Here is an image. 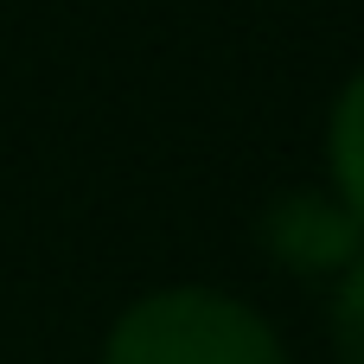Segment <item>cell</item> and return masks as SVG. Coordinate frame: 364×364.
<instances>
[{"mask_svg":"<svg viewBox=\"0 0 364 364\" xmlns=\"http://www.w3.org/2000/svg\"><path fill=\"white\" fill-rule=\"evenodd\" d=\"M102 364H288V352L250 301L218 288H160L109 326Z\"/></svg>","mask_w":364,"mask_h":364,"instance_id":"obj_1","label":"cell"},{"mask_svg":"<svg viewBox=\"0 0 364 364\" xmlns=\"http://www.w3.org/2000/svg\"><path fill=\"white\" fill-rule=\"evenodd\" d=\"M262 250L294 275H346L364 256V224L346 211L339 192L294 186L262 211Z\"/></svg>","mask_w":364,"mask_h":364,"instance_id":"obj_2","label":"cell"},{"mask_svg":"<svg viewBox=\"0 0 364 364\" xmlns=\"http://www.w3.org/2000/svg\"><path fill=\"white\" fill-rule=\"evenodd\" d=\"M326 160H333V192L364 224V70L339 90L333 122H326Z\"/></svg>","mask_w":364,"mask_h":364,"instance_id":"obj_3","label":"cell"},{"mask_svg":"<svg viewBox=\"0 0 364 364\" xmlns=\"http://www.w3.org/2000/svg\"><path fill=\"white\" fill-rule=\"evenodd\" d=\"M333 307H326V333H333V358L339 364H364V256L333 275Z\"/></svg>","mask_w":364,"mask_h":364,"instance_id":"obj_4","label":"cell"}]
</instances>
